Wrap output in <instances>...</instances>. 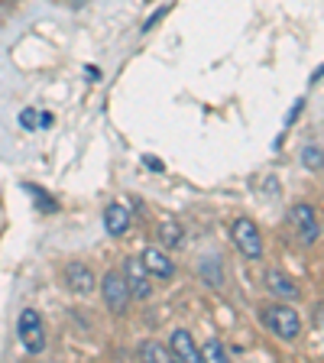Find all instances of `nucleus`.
<instances>
[{"instance_id":"19","label":"nucleus","mask_w":324,"mask_h":363,"mask_svg":"<svg viewBox=\"0 0 324 363\" xmlns=\"http://www.w3.org/2000/svg\"><path fill=\"white\" fill-rule=\"evenodd\" d=\"M75 4H84V0H75Z\"/></svg>"},{"instance_id":"1","label":"nucleus","mask_w":324,"mask_h":363,"mask_svg":"<svg viewBox=\"0 0 324 363\" xmlns=\"http://www.w3.org/2000/svg\"><path fill=\"white\" fill-rule=\"evenodd\" d=\"M263 325L282 340H295L298 334H302V318L295 315V308H289L286 302L266 305L263 308Z\"/></svg>"},{"instance_id":"3","label":"nucleus","mask_w":324,"mask_h":363,"mask_svg":"<svg viewBox=\"0 0 324 363\" xmlns=\"http://www.w3.org/2000/svg\"><path fill=\"white\" fill-rule=\"evenodd\" d=\"M230 237H234L237 250H240L247 259L263 257V237H259V227L250 218H237L234 224H230Z\"/></svg>"},{"instance_id":"13","label":"nucleus","mask_w":324,"mask_h":363,"mask_svg":"<svg viewBox=\"0 0 324 363\" xmlns=\"http://www.w3.org/2000/svg\"><path fill=\"white\" fill-rule=\"evenodd\" d=\"M23 191H30L33 198H36V208L39 211H59V204H55V198L52 195H45L39 185H23Z\"/></svg>"},{"instance_id":"12","label":"nucleus","mask_w":324,"mask_h":363,"mask_svg":"<svg viewBox=\"0 0 324 363\" xmlns=\"http://www.w3.org/2000/svg\"><path fill=\"white\" fill-rule=\"evenodd\" d=\"M159 240L175 250V247H181V243H185V230H181L175 220H162V224H159Z\"/></svg>"},{"instance_id":"9","label":"nucleus","mask_w":324,"mask_h":363,"mask_svg":"<svg viewBox=\"0 0 324 363\" xmlns=\"http://www.w3.org/2000/svg\"><path fill=\"white\" fill-rule=\"evenodd\" d=\"M169 354L175 357V360H185V363H198L201 360V350L195 347V340H191L189 331H172V337H169Z\"/></svg>"},{"instance_id":"14","label":"nucleus","mask_w":324,"mask_h":363,"mask_svg":"<svg viewBox=\"0 0 324 363\" xmlns=\"http://www.w3.org/2000/svg\"><path fill=\"white\" fill-rule=\"evenodd\" d=\"M136 357H140V360H166V350L159 347L156 340H143V344H140V347H136Z\"/></svg>"},{"instance_id":"15","label":"nucleus","mask_w":324,"mask_h":363,"mask_svg":"<svg viewBox=\"0 0 324 363\" xmlns=\"http://www.w3.org/2000/svg\"><path fill=\"white\" fill-rule=\"evenodd\" d=\"M302 166L305 169H315V172H318V169L324 166V152L318 150V146H305V150H302Z\"/></svg>"},{"instance_id":"18","label":"nucleus","mask_w":324,"mask_h":363,"mask_svg":"<svg viewBox=\"0 0 324 363\" xmlns=\"http://www.w3.org/2000/svg\"><path fill=\"white\" fill-rule=\"evenodd\" d=\"M39 127H52V113H39Z\"/></svg>"},{"instance_id":"10","label":"nucleus","mask_w":324,"mask_h":363,"mask_svg":"<svg viewBox=\"0 0 324 363\" xmlns=\"http://www.w3.org/2000/svg\"><path fill=\"white\" fill-rule=\"evenodd\" d=\"M127 227H130V211L123 208V204L111 201L104 208V230L111 237H123V234H127Z\"/></svg>"},{"instance_id":"11","label":"nucleus","mask_w":324,"mask_h":363,"mask_svg":"<svg viewBox=\"0 0 324 363\" xmlns=\"http://www.w3.org/2000/svg\"><path fill=\"white\" fill-rule=\"evenodd\" d=\"M266 286H269V292L279 295V298H298V286H295L286 272H279V269L266 272Z\"/></svg>"},{"instance_id":"4","label":"nucleus","mask_w":324,"mask_h":363,"mask_svg":"<svg viewBox=\"0 0 324 363\" xmlns=\"http://www.w3.org/2000/svg\"><path fill=\"white\" fill-rule=\"evenodd\" d=\"M20 344L26 347V354H43L45 350V331H43V318L36 308H23L20 311Z\"/></svg>"},{"instance_id":"7","label":"nucleus","mask_w":324,"mask_h":363,"mask_svg":"<svg viewBox=\"0 0 324 363\" xmlns=\"http://www.w3.org/2000/svg\"><path fill=\"white\" fill-rule=\"evenodd\" d=\"M62 279H65V286L72 289V292L78 295H88L91 289H94V272L88 269L84 263H78V259H72V263H65V269H62Z\"/></svg>"},{"instance_id":"17","label":"nucleus","mask_w":324,"mask_h":363,"mask_svg":"<svg viewBox=\"0 0 324 363\" xmlns=\"http://www.w3.org/2000/svg\"><path fill=\"white\" fill-rule=\"evenodd\" d=\"M20 123H23V127H26V130H36V123H39V113L33 111V107H26V111L20 113Z\"/></svg>"},{"instance_id":"6","label":"nucleus","mask_w":324,"mask_h":363,"mask_svg":"<svg viewBox=\"0 0 324 363\" xmlns=\"http://www.w3.org/2000/svg\"><path fill=\"white\" fill-rule=\"evenodd\" d=\"M140 263L146 266V272H150L152 279H159V282H169L175 276V263L162 253V250H156V247H146L143 250V257H140Z\"/></svg>"},{"instance_id":"5","label":"nucleus","mask_w":324,"mask_h":363,"mask_svg":"<svg viewBox=\"0 0 324 363\" xmlns=\"http://www.w3.org/2000/svg\"><path fill=\"white\" fill-rule=\"evenodd\" d=\"M101 292H104V305L113 315H123L130 308V286L121 272H104V282H101Z\"/></svg>"},{"instance_id":"8","label":"nucleus","mask_w":324,"mask_h":363,"mask_svg":"<svg viewBox=\"0 0 324 363\" xmlns=\"http://www.w3.org/2000/svg\"><path fill=\"white\" fill-rule=\"evenodd\" d=\"M123 269H127V286H130V295H136V298H150V295H152V286H150L152 276L146 272V266L140 263V259L127 257Z\"/></svg>"},{"instance_id":"2","label":"nucleus","mask_w":324,"mask_h":363,"mask_svg":"<svg viewBox=\"0 0 324 363\" xmlns=\"http://www.w3.org/2000/svg\"><path fill=\"white\" fill-rule=\"evenodd\" d=\"M289 224H292L295 237L305 243V247H311V243L321 237V224H318V214L311 211V204L298 201L289 208Z\"/></svg>"},{"instance_id":"16","label":"nucleus","mask_w":324,"mask_h":363,"mask_svg":"<svg viewBox=\"0 0 324 363\" xmlns=\"http://www.w3.org/2000/svg\"><path fill=\"white\" fill-rule=\"evenodd\" d=\"M201 357H204V360H214V363H224L227 360V347L220 344V340H208V344H204V350H201Z\"/></svg>"}]
</instances>
